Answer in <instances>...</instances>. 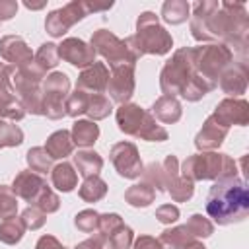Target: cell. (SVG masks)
<instances>
[{
  "label": "cell",
  "mask_w": 249,
  "mask_h": 249,
  "mask_svg": "<svg viewBox=\"0 0 249 249\" xmlns=\"http://www.w3.org/2000/svg\"><path fill=\"white\" fill-rule=\"evenodd\" d=\"M191 35L195 41H218L237 54V60L247 62L249 47V16L243 2L200 0L193 8Z\"/></svg>",
  "instance_id": "1"
},
{
  "label": "cell",
  "mask_w": 249,
  "mask_h": 249,
  "mask_svg": "<svg viewBox=\"0 0 249 249\" xmlns=\"http://www.w3.org/2000/svg\"><path fill=\"white\" fill-rule=\"evenodd\" d=\"M249 212L247 183L239 177H228L216 181L206 196V214L218 226L239 224Z\"/></svg>",
  "instance_id": "2"
},
{
  "label": "cell",
  "mask_w": 249,
  "mask_h": 249,
  "mask_svg": "<svg viewBox=\"0 0 249 249\" xmlns=\"http://www.w3.org/2000/svg\"><path fill=\"white\" fill-rule=\"evenodd\" d=\"M124 41L136 58L144 54L161 56L173 47L171 33L160 23V18L154 12H142L136 19V33L128 35Z\"/></svg>",
  "instance_id": "3"
},
{
  "label": "cell",
  "mask_w": 249,
  "mask_h": 249,
  "mask_svg": "<svg viewBox=\"0 0 249 249\" xmlns=\"http://www.w3.org/2000/svg\"><path fill=\"white\" fill-rule=\"evenodd\" d=\"M181 177L189 181H220L228 177H237V163L231 156L222 152H198L189 156L181 169Z\"/></svg>",
  "instance_id": "4"
},
{
  "label": "cell",
  "mask_w": 249,
  "mask_h": 249,
  "mask_svg": "<svg viewBox=\"0 0 249 249\" xmlns=\"http://www.w3.org/2000/svg\"><path fill=\"white\" fill-rule=\"evenodd\" d=\"M115 121L121 132L146 142H165L169 136L167 130L150 115V111L136 103L119 105V109L115 111Z\"/></svg>",
  "instance_id": "5"
},
{
  "label": "cell",
  "mask_w": 249,
  "mask_h": 249,
  "mask_svg": "<svg viewBox=\"0 0 249 249\" xmlns=\"http://www.w3.org/2000/svg\"><path fill=\"white\" fill-rule=\"evenodd\" d=\"M195 70V56L193 47H181L177 49L169 60H165L161 72H160V88L161 93L167 97L183 95L187 86L196 78Z\"/></svg>",
  "instance_id": "6"
},
{
  "label": "cell",
  "mask_w": 249,
  "mask_h": 249,
  "mask_svg": "<svg viewBox=\"0 0 249 249\" xmlns=\"http://www.w3.org/2000/svg\"><path fill=\"white\" fill-rule=\"evenodd\" d=\"M43 80H45V72L41 68H37L33 62L27 64V66L16 68V72L12 76V88L16 91V97L23 105L25 113L45 115V111H43V91H41Z\"/></svg>",
  "instance_id": "7"
},
{
  "label": "cell",
  "mask_w": 249,
  "mask_h": 249,
  "mask_svg": "<svg viewBox=\"0 0 249 249\" xmlns=\"http://www.w3.org/2000/svg\"><path fill=\"white\" fill-rule=\"evenodd\" d=\"M193 56H195L196 74L200 78L216 84V86H218L220 74L235 60V54L224 43H210V45L193 47Z\"/></svg>",
  "instance_id": "8"
},
{
  "label": "cell",
  "mask_w": 249,
  "mask_h": 249,
  "mask_svg": "<svg viewBox=\"0 0 249 249\" xmlns=\"http://www.w3.org/2000/svg\"><path fill=\"white\" fill-rule=\"evenodd\" d=\"M43 111L51 121L66 117V99L70 95V78L64 72H51L45 76L43 86Z\"/></svg>",
  "instance_id": "9"
},
{
  "label": "cell",
  "mask_w": 249,
  "mask_h": 249,
  "mask_svg": "<svg viewBox=\"0 0 249 249\" xmlns=\"http://www.w3.org/2000/svg\"><path fill=\"white\" fill-rule=\"evenodd\" d=\"M89 45L95 51V54H101L109 62V66H119V64H132V66H136V62H138V58L128 49L126 41L119 39L109 29H95L91 33Z\"/></svg>",
  "instance_id": "10"
},
{
  "label": "cell",
  "mask_w": 249,
  "mask_h": 249,
  "mask_svg": "<svg viewBox=\"0 0 249 249\" xmlns=\"http://www.w3.org/2000/svg\"><path fill=\"white\" fill-rule=\"evenodd\" d=\"M89 14H91L89 12V2L72 0V2L64 4L62 8H56V10L49 12V16L45 19V29L51 37H62L72 25H76L78 21H82Z\"/></svg>",
  "instance_id": "11"
},
{
  "label": "cell",
  "mask_w": 249,
  "mask_h": 249,
  "mask_svg": "<svg viewBox=\"0 0 249 249\" xmlns=\"http://www.w3.org/2000/svg\"><path fill=\"white\" fill-rule=\"evenodd\" d=\"M97 235L103 239L107 249H130V245L134 241L132 228L126 226L117 212L99 214Z\"/></svg>",
  "instance_id": "12"
},
{
  "label": "cell",
  "mask_w": 249,
  "mask_h": 249,
  "mask_svg": "<svg viewBox=\"0 0 249 249\" xmlns=\"http://www.w3.org/2000/svg\"><path fill=\"white\" fill-rule=\"evenodd\" d=\"M109 160H111L115 171L124 179H136L142 175L144 165H142L140 152L134 142L123 140V142L113 144L109 150Z\"/></svg>",
  "instance_id": "13"
},
{
  "label": "cell",
  "mask_w": 249,
  "mask_h": 249,
  "mask_svg": "<svg viewBox=\"0 0 249 249\" xmlns=\"http://www.w3.org/2000/svg\"><path fill=\"white\" fill-rule=\"evenodd\" d=\"M161 169H163L165 193H169L175 202H187V200H191L193 195H195V183L189 181V179H185V177H181L177 156H173V154L165 156V160L161 161Z\"/></svg>",
  "instance_id": "14"
},
{
  "label": "cell",
  "mask_w": 249,
  "mask_h": 249,
  "mask_svg": "<svg viewBox=\"0 0 249 249\" xmlns=\"http://www.w3.org/2000/svg\"><path fill=\"white\" fill-rule=\"evenodd\" d=\"M16 68L10 64L0 62V119H8L12 123L21 121L27 113L19 99L16 97V91L12 88V76Z\"/></svg>",
  "instance_id": "15"
},
{
  "label": "cell",
  "mask_w": 249,
  "mask_h": 249,
  "mask_svg": "<svg viewBox=\"0 0 249 249\" xmlns=\"http://www.w3.org/2000/svg\"><path fill=\"white\" fill-rule=\"evenodd\" d=\"M134 68L132 64H119V66H111V72H109V82H107V89L109 91V97L123 105V103H128L130 97L134 95V89H136V80H134Z\"/></svg>",
  "instance_id": "16"
},
{
  "label": "cell",
  "mask_w": 249,
  "mask_h": 249,
  "mask_svg": "<svg viewBox=\"0 0 249 249\" xmlns=\"http://www.w3.org/2000/svg\"><path fill=\"white\" fill-rule=\"evenodd\" d=\"M212 117L228 128L231 124L245 126L249 123V103L241 97H226L216 105Z\"/></svg>",
  "instance_id": "17"
},
{
  "label": "cell",
  "mask_w": 249,
  "mask_h": 249,
  "mask_svg": "<svg viewBox=\"0 0 249 249\" xmlns=\"http://www.w3.org/2000/svg\"><path fill=\"white\" fill-rule=\"evenodd\" d=\"M58 56L76 68H88L95 62V51L91 45L78 37H66L58 45Z\"/></svg>",
  "instance_id": "18"
},
{
  "label": "cell",
  "mask_w": 249,
  "mask_h": 249,
  "mask_svg": "<svg viewBox=\"0 0 249 249\" xmlns=\"http://www.w3.org/2000/svg\"><path fill=\"white\" fill-rule=\"evenodd\" d=\"M0 56L14 68H21L33 62L31 47L19 35H4L0 39Z\"/></svg>",
  "instance_id": "19"
},
{
  "label": "cell",
  "mask_w": 249,
  "mask_h": 249,
  "mask_svg": "<svg viewBox=\"0 0 249 249\" xmlns=\"http://www.w3.org/2000/svg\"><path fill=\"white\" fill-rule=\"evenodd\" d=\"M247 62L245 60H233L218 78V86L224 93H228L230 97H237L241 93H245L247 89Z\"/></svg>",
  "instance_id": "20"
},
{
  "label": "cell",
  "mask_w": 249,
  "mask_h": 249,
  "mask_svg": "<svg viewBox=\"0 0 249 249\" xmlns=\"http://www.w3.org/2000/svg\"><path fill=\"white\" fill-rule=\"evenodd\" d=\"M228 132H230L228 126H224L222 123H218L212 115H208L206 121L202 123V128L195 136V146L200 152H214V150H218L224 144Z\"/></svg>",
  "instance_id": "21"
},
{
  "label": "cell",
  "mask_w": 249,
  "mask_h": 249,
  "mask_svg": "<svg viewBox=\"0 0 249 249\" xmlns=\"http://www.w3.org/2000/svg\"><path fill=\"white\" fill-rule=\"evenodd\" d=\"M47 187H49L47 181H45L39 173H35V171H31V169L19 171V173L14 177V181H12V191H14V195H16L18 198H23V200L29 202V204H33L35 198H37Z\"/></svg>",
  "instance_id": "22"
},
{
  "label": "cell",
  "mask_w": 249,
  "mask_h": 249,
  "mask_svg": "<svg viewBox=\"0 0 249 249\" xmlns=\"http://www.w3.org/2000/svg\"><path fill=\"white\" fill-rule=\"evenodd\" d=\"M109 82V68L105 62H93L91 66L84 68L76 80V89H82L86 93H103L107 89Z\"/></svg>",
  "instance_id": "23"
},
{
  "label": "cell",
  "mask_w": 249,
  "mask_h": 249,
  "mask_svg": "<svg viewBox=\"0 0 249 249\" xmlns=\"http://www.w3.org/2000/svg\"><path fill=\"white\" fill-rule=\"evenodd\" d=\"M150 115L156 119V121H161L163 124H173L181 119L183 115V105L177 97H167V95H161L158 97L152 107H150Z\"/></svg>",
  "instance_id": "24"
},
{
  "label": "cell",
  "mask_w": 249,
  "mask_h": 249,
  "mask_svg": "<svg viewBox=\"0 0 249 249\" xmlns=\"http://www.w3.org/2000/svg\"><path fill=\"white\" fill-rule=\"evenodd\" d=\"M72 160H74V169H76V173H80L84 179L95 177V175H99V171L103 169V158H101L95 150H91V148H82V150H78V152L72 156Z\"/></svg>",
  "instance_id": "25"
},
{
  "label": "cell",
  "mask_w": 249,
  "mask_h": 249,
  "mask_svg": "<svg viewBox=\"0 0 249 249\" xmlns=\"http://www.w3.org/2000/svg\"><path fill=\"white\" fill-rule=\"evenodd\" d=\"M43 148L47 150V154L53 160H64V158H68L74 152V142H72L70 132L64 130V128H60V130H54L47 138V142H45Z\"/></svg>",
  "instance_id": "26"
},
{
  "label": "cell",
  "mask_w": 249,
  "mask_h": 249,
  "mask_svg": "<svg viewBox=\"0 0 249 249\" xmlns=\"http://www.w3.org/2000/svg\"><path fill=\"white\" fill-rule=\"evenodd\" d=\"M51 181H53V187L56 191L70 193L78 185V173H76V169H74L72 163L62 161L58 165H53V169H51Z\"/></svg>",
  "instance_id": "27"
},
{
  "label": "cell",
  "mask_w": 249,
  "mask_h": 249,
  "mask_svg": "<svg viewBox=\"0 0 249 249\" xmlns=\"http://www.w3.org/2000/svg\"><path fill=\"white\" fill-rule=\"evenodd\" d=\"M70 136H72V142L74 146H82V148H89L97 142L99 138V124H95L93 121H76L72 124V130H70Z\"/></svg>",
  "instance_id": "28"
},
{
  "label": "cell",
  "mask_w": 249,
  "mask_h": 249,
  "mask_svg": "<svg viewBox=\"0 0 249 249\" xmlns=\"http://www.w3.org/2000/svg\"><path fill=\"white\" fill-rule=\"evenodd\" d=\"M156 191L148 183H134L124 191V202L132 208H146L154 202Z\"/></svg>",
  "instance_id": "29"
},
{
  "label": "cell",
  "mask_w": 249,
  "mask_h": 249,
  "mask_svg": "<svg viewBox=\"0 0 249 249\" xmlns=\"http://www.w3.org/2000/svg\"><path fill=\"white\" fill-rule=\"evenodd\" d=\"M193 233L187 230V226H175V228H167L161 231V235L158 237L161 249H183L189 241H193Z\"/></svg>",
  "instance_id": "30"
},
{
  "label": "cell",
  "mask_w": 249,
  "mask_h": 249,
  "mask_svg": "<svg viewBox=\"0 0 249 249\" xmlns=\"http://www.w3.org/2000/svg\"><path fill=\"white\" fill-rule=\"evenodd\" d=\"M191 18V6L187 0H165L161 6V19L169 25H179Z\"/></svg>",
  "instance_id": "31"
},
{
  "label": "cell",
  "mask_w": 249,
  "mask_h": 249,
  "mask_svg": "<svg viewBox=\"0 0 249 249\" xmlns=\"http://www.w3.org/2000/svg\"><path fill=\"white\" fill-rule=\"evenodd\" d=\"M107 191H109L107 183H105L99 175H95V177L84 179V183H82L80 189H78V195H80V198L86 200V202H99V200L105 198Z\"/></svg>",
  "instance_id": "32"
},
{
  "label": "cell",
  "mask_w": 249,
  "mask_h": 249,
  "mask_svg": "<svg viewBox=\"0 0 249 249\" xmlns=\"http://www.w3.org/2000/svg\"><path fill=\"white\" fill-rule=\"evenodd\" d=\"M58 60H60V56H58V45H54L51 41L49 43H43L37 49V53L33 54V64L37 68H41L43 72L53 70L58 64Z\"/></svg>",
  "instance_id": "33"
},
{
  "label": "cell",
  "mask_w": 249,
  "mask_h": 249,
  "mask_svg": "<svg viewBox=\"0 0 249 249\" xmlns=\"http://www.w3.org/2000/svg\"><path fill=\"white\" fill-rule=\"evenodd\" d=\"M113 113V103L107 95L103 93H89V103H88V111L86 115L89 117V121H103Z\"/></svg>",
  "instance_id": "34"
},
{
  "label": "cell",
  "mask_w": 249,
  "mask_h": 249,
  "mask_svg": "<svg viewBox=\"0 0 249 249\" xmlns=\"http://www.w3.org/2000/svg\"><path fill=\"white\" fill-rule=\"evenodd\" d=\"M25 161H27L29 169L35 171V173H39V175L49 173V171L53 169V158H51V156L47 154V150L41 148V146L29 148L27 154H25Z\"/></svg>",
  "instance_id": "35"
},
{
  "label": "cell",
  "mask_w": 249,
  "mask_h": 249,
  "mask_svg": "<svg viewBox=\"0 0 249 249\" xmlns=\"http://www.w3.org/2000/svg\"><path fill=\"white\" fill-rule=\"evenodd\" d=\"M25 233V226L21 222V218H8L0 222V241L6 245H16L21 241Z\"/></svg>",
  "instance_id": "36"
},
{
  "label": "cell",
  "mask_w": 249,
  "mask_h": 249,
  "mask_svg": "<svg viewBox=\"0 0 249 249\" xmlns=\"http://www.w3.org/2000/svg\"><path fill=\"white\" fill-rule=\"evenodd\" d=\"M23 142V130L6 119H0V148H14Z\"/></svg>",
  "instance_id": "37"
},
{
  "label": "cell",
  "mask_w": 249,
  "mask_h": 249,
  "mask_svg": "<svg viewBox=\"0 0 249 249\" xmlns=\"http://www.w3.org/2000/svg\"><path fill=\"white\" fill-rule=\"evenodd\" d=\"M187 230L193 233V237H210L214 233V224L210 222V218L202 216V214H191L187 220Z\"/></svg>",
  "instance_id": "38"
},
{
  "label": "cell",
  "mask_w": 249,
  "mask_h": 249,
  "mask_svg": "<svg viewBox=\"0 0 249 249\" xmlns=\"http://www.w3.org/2000/svg\"><path fill=\"white\" fill-rule=\"evenodd\" d=\"M142 181L148 183L156 193H165L161 163H158V161H150L148 165H144V169H142Z\"/></svg>",
  "instance_id": "39"
},
{
  "label": "cell",
  "mask_w": 249,
  "mask_h": 249,
  "mask_svg": "<svg viewBox=\"0 0 249 249\" xmlns=\"http://www.w3.org/2000/svg\"><path fill=\"white\" fill-rule=\"evenodd\" d=\"M88 103H89V93H86L82 89H74V93H70L66 99V115L74 117V119L80 115H86Z\"/></svg>",
  "instance_id": "40"
},
{
  "label": "cell",
  "mask_w": 249,
  "mask_h": 249,
  "mask_svg": "<svg viewBox=\"0 0 249 249\" xmlns=\"http://www.w3.org/2000/svg\"><path fill=\"white\" fill-rule=\"evenodd\" d=\"M74 226L84 233H95L99 228V212H95L93 208L80 210L74 216Z\"/></svg>",
  "instance_id": "41"
},
{
  "label": "cell",
  "mask_w": 249,
  "mask_h": 249,
  "mask_svg": "<svg viewBox=\"0 0 249 249\" xmlns=\"http://www.w3.org/2000/svg\"><path fill=\"white\" fill-rule=\"evenodd\" d=\"M18 212V196L14 195L12 187L0 185V218L8 220L14 218Z\"/></svg>",
  "instance_id": "42"
},
{
  "label": "cell",
  "mask_w": 249,
  "mask_h": 249,
  "mask_svg": "<svg viewBox=\"0 0 249 249\" xmlns=\"http://www.w3.org/2000/svg\"><path fill=\"white\" fill-rule=\"evenodd\" d=\"M31 206L39 208V210L45 212V214H53V212H56V210L60 208V198H58V195H56L51 187H47V189L35 198V202H33Z\"/></svg>",
  "instance_id": "43"
},
{
  "label": "cell",
  "mask_w": 249,
  "mask_h": 249,
  "mask_svg": "<svg viewBox=\"0 0 249 249\" xmlns=\"http://www.w3.org/2000/svg\"><path fill=\"white\" fill-rule=\"evenodd\" d=\"M21 222H23V226H25V230H31V231H35V230H41L43 226H45V222H47V214L45 212H41L39 208H35V206H27L23 212H21Z\"/></svg>",
  "instance_id": "44"
},
{
  "label": "cell",
  "mask_w": 249,
  "mask_h": 249,
  "mask_svg": "<svg viewBox=\"0 0 249 249\" xmlns=\"http://www.w3.org/2000/svg\"><path fill=\"white\" fill-rule=\"evenodd\" d=\"M156 220L161 224H173L179 220V208L175 204H161L156 210Z\"/></svg>",
  "instance_id": "45"
},
{
  "label": "cell",
  "mask_w": 249,
  "mask_h": 249,
  "mask_svg": "<svg viewBox=\"0 0 249 249\" xmlns=\"http://www.w3.org/2000/svg\"><path fill=\"white\" fill-rule=\"evenodd\" d=\"M18 14L16 0H0V21H8Z\"/></svg>",
  "instance_id": "46"
},
{
  "label": "cell",
  "mask_w": 249,
  "mask_h": 249,
  "mask_svg": "<svg viewBox=\"0 0 249 249\" xmlns=\"http://www.w3.org/2000/svg\"><path fill=\"white\" fill-rule=\"evenodd\" d=\"M132 249H161V245L152 235H140L132 241Z\"/></svg>",
  "instance_id": "47"
},
{
  "label": "cell",
  "mask_w": 249,
  "mask_h": 249,
  "mask_svg": "<svg viewBox=\"0 0 249 249\" xmlns=\"http://www.w3.org/2000/svg\"><path fill=\"white\" fill-rule=\"evenodd\" d=\"M35 249H64V245L54 237V235H41L35 243Z\"/></svg>",
  "instance_id": "48"
},
{
  "label": "cell",
  "mask_w": 249,
  "mask_h": 249,
  "mask_svg": "<svg viewBox=\"0 0 249 249\" xmlns=\"http://www.w3.org/2000/svg\"><path fill=\"white\" fill-rule=\"evenodd\" d=\"M74 249H107V247H105V243L99 235H93V237H88V239L80 241Z\"/></svg>",
  "instance_id": "49"
},
{
  "label": "cell",
  "mask_w": 249,
  "mask_h": 249,
  "mask_svg": "<svg viewBox=\"0 0 249 249\" xmlns=\"http://www.w3.org/2000/svg\"><path fill=\"white\" fill-rule=\"evenodd\" d=\"M23 6L29 8V10H41V8H45V2H29V0H25Z\"/></svg>",
  "instance_id": "50"
},
{
  "label": "cell",
  "mask_w": 249,
  "mask_h": 249,
  "mask_svg": "<svg viewBox=\"0 0 249 249\" xmlns=\"http://www.w3.org/2000/svg\"><path fill=\"white\" fill-rule=\"evenodd\" d=\"M183 249H206V247H204V243H200L198 239H193V241H189Z\"/></svg>",
  "instance_id": "51"
},
{
  "label": "cell",
  "mask_w": 249,
  "mask_h": 249,
  "mask_svg": "<svg viewBox=\"0 0 249 249\" xmlns=\"http://www.w3.org/2000/svg\"><path fill=\"white\" fill-rule=\"evenodd\" d=\"M64 249H66V247H64Z\"/></svg>",
  "instance_id": "52"
}]
</instances>
